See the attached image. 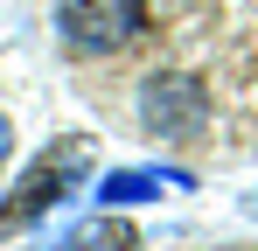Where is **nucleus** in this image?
I'll return each instance as SVG.
<instances>
[{
  "instance_id": "obj_7",
  "label": "nucleus",
  "mask_w": 258,
  "mask_h": 251,
  "mask_svg": "<svg viewBox=\"0 0 258 251\" xmlns=\"http://www.w3.org/2000/svg\"><path fill=\"white\" fill-rule=\"evenodd\" d=\"M251 209H258V196H251Z\"/></svg>"
},
{
  "instance_id": "obj_3",
  "label": "nucleus",
  "mask_w": 258,
  "mask_h": 251,
  "mask_svg": "<svg viewBox=\"0 0 258 251\" xmlns=\"http://www.w3.org/2000/svg\"><path fill=\"white\" fill-rule=\"evenodd\" d=\"M77 174H84V147H63L56 161H42L21 189H14V203L0 209V223H28V216H42L49 203H63V196H70V181H77Z\"/></svg>"
},
{
  "instance_id": "obj_6",
  "label": "nucleus",
  "mask_w": 258,
  "mask_h": 251,
  "mask_svg": "<svg viewBox=\"0 0 258 251\" xmlns=\"http://www.w3.org/2000/svg\"><path fill=\"white\" fill-rule=\"evenodd\" d=\"M7 147H14V133H7V119H0V167H7Z\"/></svg>"
},
{
  "instance_id": "obj_2",
  "label": "nucleus",
  "mask_w": 258,
  "mask_h": 251,
  "mask_svg": "<svg viewBox=\"0 0 258 251\" xmlns=\"http://www.w3.org/2000/svg\"><path fill=\"white\" fill-rule=\"evenodd\" d=\"M140 119L147 133H161V140H196L203 126H210V91L196 77H154L140 84Z\"/></svg>"
},
{
  "instance_id": "obj_5",
  "label": "nucleus",
  "mask_w": 258,
  "mask_h": 251,
  "mask_svg": "<svg viewBox=\"0 0 258 251\" xmlns=\"http://www.w3.org/2000/svg\"><path fill=\"white\" fill-rule=\"evenodd\" d=\"M56 251H133V230L119 223V216H84V223H70L63 237H56Z\"/></svg>"
},
{
  "instance_id": "obj_1",
  "label": "nucleus",
  "mask_w": 258,
  "mask_h": 251,
  "mask_svg": "<svg viewBox=\"0 0 258 251\" xmlns=\"http://www.w3.org/2000/svg\"><path fill=\"white\" fill-rule=\"evenodd\" d=\"M63 42L84 56H119L147 35V7L140 0H63Z\"/></svg>"
},
{
  "instance_id": "obj_4",
  "label": "nucleus",
  "mask_w": 258,
  "mask_h": 251,
  "mask_svg": "<svg viewBox=\"0 0 258 251\" xmlns=\"http://www.w3.org/2000/svg\"><path fill=\"white\" fill-rule=\"evenodd\" d=\"M161 189H188V174H174V167H119V174L98 181V203L105 209H133V203H154Z\"/></svg>"
}]
</instances>
